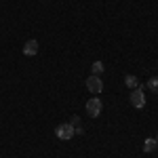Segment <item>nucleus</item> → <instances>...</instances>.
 Returning <instances> with one entry per match:
<instances>
[{
    "label": "nucleus",
    "instance_id": "1",
    "mask_svg": "<svg viewBox=\"0 0 158 158\" xmlns=\"http://www.w3.org/2000/svg\"><path fill=\"white\" fill-rule=\"evenodd\" d=\"M86 114L91 116V118H97L99 114H101V110H103V103H101V99L99 97H91L86 101Z\"/></svg>",
    "mask_w": 158,
    "mask_h": 158
},
{
    "label": "nucleus",
    "instance_id": "2",
    "mask_svg": "<svg viewBox=\"0 0 158 158\" xmlns=\"http://www.w3.org/2000/svg\"><path fill=\"white\" fill-rule=\"evenodd\" d=\"M129 101H131V106H133V108H137V110L143 108V106H146V93H143V89H141V86L133 89V91H131Z\"/></svg>",
    "mask_w": 158,
    "mask_h": 158
},
{
    "label": "nucleus",
    "instance_id": "3",
    "mask_svg": "<svg viewBox=\"0 0 158 158\" xmlns=\"http://www.w3.org/2000/svg\"><path fill=\"white\" fill-rule=\"evenodd\" d=\"M86 89H89V93H93V95L101 93V91H103V80H101V76L91 74V76L86 78Z\"/></svg>",
    "mask_w": 158,
    "mask_h": 158
},
{
    "label": "nucleus",
    "instance_id": "4",
    "mask_svg": "<svg viewBox=\"0 0 158 158\" xmlns=\"http://www.w3.org/2000/svg\"><path fill=\"white\" fill-rule=\"evenodd\" d=\"M55 135H57L59 139H63V141H68V139H72L76 133H74V127L70 122H63V124H59V127L55 129Z\"/></svg>",
    "mask_w": 158,
    "mask_h": 158
},
{
    "label": "nucleus",
    "instance_id": "5",
    "mask_svg": "<svg viewBox=\"0 0 158 158\" xmlns=\"http://www.w3.org/2000/svg\"><path fill=\"white\" fill-rule=\"evenodd\" d=\"M36 53H38V40H34V38H32V40H27V42L23 44V55L34 57Z\"/></svg>",
    "mask_w": 158,
    "mask_h": 158
},
{
    "label": "nucleus",
    "instance_id": "6",
    "mask_svg": "<svg viewBox=\"0 0 158 158\" xmlns=\"http://www.w3.org/2000/svg\"><path fill=\"white\" fill-rule=\"evenodd\" d=\"M124 85L133 91V89H137V86H139V80H137V76H133V74H127V76H124Z\"/></svg>",
    "mask_w": 158,
    "mask_h": 158
},
{
    "label": "nucleus",
    "instance_id": "7",
    "mask_svg": "<svg viewBox=\"0 0 158 158\" xmlns=\"http://www.w3.org/2000/svg\"><path fill=\"white\" fill-rule=\"evenodd\" d=\"M70 124L74 127V133H76V135H85V129H82V124H80V118H78V116H74L72 120H70Z\"/></svg>",
    "mask_w": 158,
    "mask_h": 158
},
{
    "label": "nucleus",
    "instance_id": "8",
    "mask_svg": "<svg viewBox=\"0 0 158 158\" xmlns=\"http://www.w3.org/2000/svg\"><path fill=\"white\" fill-rule=\"evenodd\" d=\"M156 146H158V141L150 137V139H146V141H143V152H154V150H156Z\"/></svg>",
    "mask_w": 158,
    "mask_h": 158
},
{
    "label": "nucleus",
    "instance_id": "9",
    "mask_svg": "<svg viewBox=\"0 0 158 158\" xmlns=\"http://www.w3.org/2000/svg\"><path fill=\"white\" fill-rule=\"evenodd\" d=\"M91 74L101 76V74H103V63H101V61H93V65H91Z\"/></svg>",
    "mask_w": 158,
    "mask_h": 158
},
{
    "label": "nucleus",
    "instance_id": "10",
    "mask_svg": "<svg viewBox=\"0 0 158 158\" xmlns=\"http://www.w3.org/2000/svg\"><path fill=\"white\" fill-rule=\"evenodd\" d=\"M146 86L152 91V93H158V78H156V76H154V78H150V80L146 82Z\"/></svg>",
    "mask_w": 158,
    "mask_h": 158
},
{
    "label": "nucleus",
    "instance_id": "11",
    "mask_svg": "<svg viewBox=\"0 0 158 158\" xmlns=\"http://www.w3.org/2000/svg\"><path fill=\"white\" fill-rule=\"evenodd\" d=\"M156 141H158V137H156Z\"/></svg>",
    "mask_w": 158,
    "mask_h": 158
}]
</instances>
